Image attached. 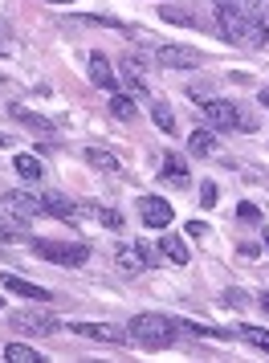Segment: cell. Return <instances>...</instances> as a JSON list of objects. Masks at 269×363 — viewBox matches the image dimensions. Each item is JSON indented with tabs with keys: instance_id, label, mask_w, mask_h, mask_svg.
<instances>
[{
	"instance_id": "12",
	"label": "cell",
	"mask_w": 269,
	"mask_h": 363,
	"mask_svg": "<svg viewBox=\"0 0 269 363\" xmlns=\"http://www.w3.org/2000/svg\"><path fill=\"white\" fill-rule=\"evenodd\" d=\"M0 281H4V290H8V294H21V298H29V302H50V298H53L45 286L25 281V278H17V274H0Z\"/></svg>"
},
{
	"instance_id": "22",
	"label": "cell",
	"mask_w": 269,
	"mask_h": 363,
	"mask_svg": "<svg viewBox=\"0 0 269 363\" xmlns=\"http://www.w3.org/2000/svg\"><path fill=\"white\" fill-rule=\"evenodd\" d=\"M188 151L192 155H212L217 151V135H212V127H204V131H192V139H188Z\"/></svg>"
},
{
	"instance_id": "28",
	"label": "cell",
	"mask_w": 269,
	"mask_h": 363,
	"mask_svg": "<svg viewBox=\"0 0 269 363\" xmlns=\"http://www.w3.org/2000/svg\"><path fill=\"white\" fill-rule=\"evenodd\" d=\"M217 184H212V180H204L200 184V204H204V208H217Z\"/></svg>"
},
{
	"instance_id": "7",
	"label": "cell",
	"mask_w": 269,
	"mask_h": 363,
	"mask_svg": "<svg viewBox=\"0 0 269 363\" xmlns=\"http://www.w3.org/2000/svg\"><path fill=\"white\" fill-rule=\"evenodd\" d=\"M4 208H13L21 220H33V216H45V200L33 196V192H25V188H8L4 196H0Z\"/></svg>"
},
{
	"instance_id": "27",
	"label": "cell",
	"mask_w": 269,
	"mask_h": 363,
	"mask_svg": "<svg viewBox=\"0 0 269 363\" xmlns=\"http://www.w3.org/2000/svg\"><path fill=\"white\" fill-rule=\"evenodd\" d=\"M180 327H188L192 335H204V339H233L236 330H224V327H208V323H180Z\"/></svg>"
},
{
	"instance_id": "32",
	"label": "cell",
	"mask_w": 269,
	"mask_h": 363,
	"mask_svg": "<svg viewBox=\"0 0 269 363\" xmlns=\"http://www.w3.org/2000/svg\"><path fill=\"white\" fill-rule=\"evenodd\" d=\"M0 241H21V233L8 229V225H0Z\"/></svg>"
},
{
	"instance_id": "38",
	"label": "cell",
	"mask_w": 269,
	"mask_h": 363,
	"mask_svg": "<svg viewBox=\"0 0 269 363\" xmlns=\"http://www.w3.org/2000/svg\"><path fill=\"white\" fill-rule=\"evenodd\" d=\"M0 306H4V298H0Z\"/></svg>"
},
{
	"instance_id": "31",
	"label": "cell",
	"mask_w": 269,
	"mask_h": 363,
	"mask_svg": "<svg viewBox=\"0 0 269 363\" xmlns=\"http://www.w3.org/2000/svg\"><path fill=\"white\" fill-rule=\"evenodd\" d=\"M184 233H188V237H204V233H208V225H204V220H188Z\"/></svg>"
},
{
	"instance_id": "2",
	"label": "cell",
	"mask_w": 269,
	"mask_h": 363,
	"mask_svg": "<svg viewBox=\"0 0 269 363\" xmlns=\"http://www.w3.org/2000/svg\"><path fill=\"white\" fill-rule=\"evenodd\" d=\"M176 330H180V323L176 318H168V314H134L131 318V339L139 347H147V351H164V347L176 343Z\"/></svg>"
},
{
	"instance_id": "36",
	"label": "cell",
	"mask_w": 269,
	"mask_h": 363,
	"mask_svg": "<svg viewBox=\"0 0 269 363\" xmlns=\"http://www.w3.org/2000/svg\"><path fill=\"white\" fill-rule=\"evenodd\" d=\"M50 4H74V0H50Z\"/></svg>"
},
{
	"instance_id": "16",
	"label": "cell",
	"mask_w": 269,
	"mask_h": 363,
	"mask_svg": "<svg viewBox=\"0 0 269 363\" xmlns=\"http://www.w3.org/2000/svg\"><path fill=\"white\" fill-rule=\"evenodd\" d=\"M82 160H86L90 167H98V172H110V176H115V172H122V164H118L115 151L94 147V143H90V147H82Z\"/></svg>"
},
{
	"instance_id": "3",
	"label": "cell",
	"mask_w": 269,
	"mask_h": 363,
	"mask_svg": "<svg viewBox=\"0 0 269 363\" xmlns=\"http://www.w3.org/2000/svg\"><path fill=\"white\" fill-rule=\"evenodd\" d=\"M196 106H200L204 123H208L212 131H257L253 118L241 115V106H236L233 99H200Z\"/></svg>"
},
{
	"instance_id": "35",
	"label": "cell",
	"mask_w": 269,
	"mask_h": 363,
	"mask_svg": "<svg viewBox=\"0 0 269 363\" xmlns=\"http://www.w3.org/2000/svg\"><path fill=\"white\" fill-rule=\"evenodd\" d=\"M257 102H261V106H265V111H269V86H265V90H261V94H257Z\"/></svg>"
},
{
	"instance_id": "18",
	"label": "cell",
	"mask_w": 269,
	"mask_h": 363,
	"mask_svg": "<svg viewBox=\"0 0 269 363\" xmlns=\"http://www.w3.org/2000/svg\"><path fill=\"white\" fill-rule=\"evenodd\" d=\"M82 216L98 220V225H106V229H122V216H118L115 208H106V204H82Z\"/></svg>"
},
{
	"instance_id": "34",
	"label": "cell",
	"mask_w": 269,
	"mask_h": 363,
	"mask_svg": "<svg viewBox=\"0 0 269 363\" xmlns=\"http://www.w3.org/2000/svg\"><path fill=\"white\" fill-rule=\"evenodd\" d=\"M257 306H261V311L269 314V290H265V294H261V298H257Z\"/></svg>"
},
{
	"instance_id": "15",
	"label": "cell",
	"mask_w": 269,
	"mask_h": 363,
	"mask_svg": "<svg viewBox=\"0 0 269 363\" xmlns=\"http://www.w3.org/2000/svg\"><path fill=\"white\" fill-rule=\"evenodd\" d=\"M159 253H164L171 265H180V269H184V265H192V253H188L184 237H176V233H164V237H159Z\"/></svg>"
},
{
	"instance_id": "29",
	"label": "cell",
	"mask_w": 269,
	"mask_h": 363,
	"mask_svg": "<svg viewBox=\"0 0 269 363\" xmlns=\"http://www.w3.org/2000/svg\"><path fill=\"white\" fill-rule=\"evenodd\" d=\"M236 216H241V220H245V225H265V216L257 213V208H253V204H241V208H236Z\"/></svg>"
},
{
	"instance_id": "5",
	"label": "cell",
	"mask_w": 269,
	"mask_h": 363,
	"mask_svg": "<svg viewBox=\"0 0 269 363\" xmlns=\"http://www.w3.org/2000/svg\"><path fill=\"white\" fill-rule=\"evenodd\" d=\"M155 62L164 69H200V53L192 50V45H176V41H168V45H155Z\"/></svg>"
},
{
	"instance_id": "1",
	"label": "cell",
	"mask_w": 269,
	"mask_h": 363,
	"mask_svg": "<svg viewBox=\"0 0 269 363\" xmlns=\"http://www.w3.org/2000/svg\"><path fill=\"white\" fill-rule=\"evenodd\" d=\"M217 29L229 45H241V50H265L269 45V21L245 17L236 4H217Z\"/></svg>"
},
{
	"instance_id": "6",
	"label": "cell",
	"mask_w": 269,
	"mask_h": 363,
	"mask_svg": "<svg viewBox=\"0 0 269 363\" xmlns=\"http://www.w3.org/2000/svg\"><path fill=\"white\" fill-rule=\"evenodd\" d=\"M8 323H13V330H21V335H53V330H62V323H57L53 314H37V311H13Z\"/></svg>"
},
{
	"instance_id": "26",
	"label": "cell",
	"mask_w": 269,
	"mask_h": 363,
	"mask_svg": "<svg viewBox=\"0 0 269 363\" xmlns=\"http://www.w3.org/2000/svg\"><path fill=\"white\" fill-rule=\"evenodd\" d=\"M4 359L8 363H37L41 355H37L33 347H25V343H8L4 347Z\"/></svg>"
},
{
	"instance_id": "10",
	"label": "cell",
	"mask_w": 269,
	"mask_h": 363,
	"mask_svg": "<svg viewBox=\"0 0 269 363\" xmlns=\"http://www.w3.org/2000/svg\"><path fill=\"white\" fill-rule=\"evenodd\" d=\"M115 265L122 269V274H143L147 269V249L143 245H131V241H122V245L115 249Z\"/></svg>"
},
{
	"instance_id": "17",
	"label": "cell",
	"mask_w": 269,
	"mask_h": 363,
	"mask_svg": "<svg viewBox=\"0 0 269 363\" xmlns=\"http://www.w3.org/2000/svg\"><path fill=\"white\" fill-rule=\"evenodd\" d=\"M13 167H17V176H21V180H29V184H37L41 176H45V164L37 160L33 151H21L17 160H13Z\"/></svg>"
},
{
	"instance_id": "25",
	"label": "cell",
	"mask_w": 269,
	"mask_h": 363,
	"mask_svg": "<svg viewBox=\"0 0 269 363\" xmlns=\"http://www.w3.org/2000/svg\"><path fill=\"white\" fill-rule=\"evenodd\" d=\"M236 335H241L245 343H253L257 351H265L269 355V330L265 327H236Z\"/></svg>"
},
{
	"instance_id": "19",
	"label": "cell",
	"mask_w": 269,
	"mask_h": 363,
	"mask_svg": "<svg viewBox=\"0 0 269 363\" xmlns=\"http://www.w3.org/2000/svg\"><path fill=\"white\" fill-rule=\"evenodd\" d=\"M159 176H164V180H171L176 188H188V164L180 160V155H168V160H164V167H159Z\"/></svg>"
},
{
	"instance_id": "13",
	"label": "cell",
	"mask_w": 269,
	"mask_h": 363,
	"mask_svg": "<svg viewBox=\"0 0 269 363\" xmlns=\"http://www.w3.org/2000/svg\"><path fill=\"white\" fill-rule=\"evenodd\" d=\"M45 213L50 216H57V220H66V225H74L78 216H82V204H74L69 196H62V192H45Z\"/></svg>"
},
{
	"instance_id": "11",
	"label": "cell",
	"mask_w": 269,
	"mask_h": 363,
	"mask_svg": "<svg viewBox=\"0 0 269 363\" xmlns=\"http://www.w3.org/2000/svg\"><path fill=\"white\" fill-rule=\"evenodd\" d=\"M122 78H127V86L134 90V99H151V86H147V66H143L134 53H127V57H122Z\"/></svg>"
},
{
	"instance_id": "33",
	"label": "cell",
	"mask_w": 269,
	"mask_h": 363,
	"mask_svg": "<svg viewBox=\"0 0 269 363\" xmlns=\"http://www.w3.org/2000/svg\"><path fill=\"white\" fill-rule=\"evenodd\" d=\"M13 143H17L13 135H8V131H0V147H13Z\"/></svg>"
},
{
	"instance_id": "8",
	"label": "cell",
	"mask_w": 269,
	"mask_h": 363,
	"mask_svg": "<svg viewBox=\"0 0 269 363\" xmlns=\"http://www.w3.org/2000/svg\"><path fill=\"white\" fill-rule=\"evenodd\" d=\"M139 216L147 229H168L176 220V208L168 204V196H139Z\"/></svg>"
},
{
	"instance_id": "9",
	"label": "cell",
	"mask_w": 269,
	"mask_h": 363,
	"mask_svg": "<svg viewBox=\"0 0 269 363\" xmlns=\"http://www.w3.org/2000/svg\"><path fill=\"white\" fill-rule=\"evenodd\" d=\"M69 330H78L82 339H98V343H110V347L131 343V330H118V327H110V323H74Z\"/></svg>"
},
{
	"instance_id": "20",
	"label": "cell",
	"mask_w": 269,
	"mask_h": 363,
	"mask_svg": "<svg viewBox=\"0 0 269 363\" xmlns=\"http://www.w3.org/2000/svg\"><path fill=\"white\" fill-rule=\"evenodd\" d=\"M8 111H13V118H21V123H25L33 135H53V123H50V118L33 115V111H25V106H8Z\"/></svg>"
},
{
	"instance_id": "30",
	"label": "cell",
	"mask_w": 269,
	"mask_h": 363,
	"mask_svg": "<svg viewBox=\"0 0 269 363\" xmlns=\"http://www.w3.org/2000/svg\"><path fill=\"white\" fill-rule=\"evenodd\" d=\"M224 306H249V298H245V290H224Z\"/></svg>"
},
{
	"instance_id": "37",
	"label": "cell",
	"mask_w": 269,
	"mask_h": 363,
	"mask_svg": "<svg viewBox=\"0 0 269 363\" xmlns=\"http://www.w3.org/2000/svg\"><path fill=\"white\" fill-rule=\"evenodd\" d=\"M261 233H265V245H269V229H261Z\"/></svg>"
},
{
	"instance_id": "24",
	"label": "cell",
	"mask_w": 269,
	"mask_h": 363,
	"mask_svg": "<svg viewBox=\"0 0 269 363\" xmlns=\"http://www.w3.org/2000/svg\"><path fill=\"white\" fill-rule=\"evenodd\" d=\"M159 17L171 21V25H192V29L200 25V17H196V13H188V9H180V4H164V9H159Z\"/></svg>"
},
{
	"instance_id": "23",
	"label": "cell",
	"mask_w": 269,
	"mask_h": 363,
	"mask_svg": "<svg viewBox=\"0 0 269 363\" xmlns=\"http://www.w3.org/2000/svg\"><path fill=\"white\" fill-rule=\"evenodd\" d=\"M151 118H155V127H159V131H176V115H171V106L164 99H151Z\"/></svg>"
},
{
	"instance_id": "21",
	"label": "cell",
	"mask_w": 269,
	"mask_h": 363,
	"mask_svg": "<svg viewBox=\"0 0 269 363\" xmlns=\"http://www.w3.org/2000/svg\"><path fill=\"white\" fill-rule=\"evenodd\" d=\"M110 115L115 118H122V123H134V118H139V106H134V99L131 94H110Z\"/></svg>"
},
{
	"instance_id": "14",
	"label": "cell",
	"mask_w": 269,
	"mask_h": 363,
	"mask_svg": "<svg viewBox=\"0 0 269 363\" xmlns=\"http://www.w3.org/2000/svg\"><path fill=\"white\" fill-rule=\"evenodd\" d=\"M90 82L102 86L106 94H115V90H118V78H115V69H110V62L102 57V50L90 53Z\"/></svg>"
},
{
	"instance_id": "4",
	"label": "cell",
	"mask_w": 269,
	"mask_h": 363,
	"mask_svg": "<svg viewBox=\"0 0 269 363\" xmlns=\"http://www.w3.org/2000/svg\"><path fill=\"white\" fill-rule=\"evenodd\" d=\"M29 249H33L41 262L69 265V269L90 262V245H86V241H45V237H33V241H29Z\"/></svg>"
}]
</instances>
